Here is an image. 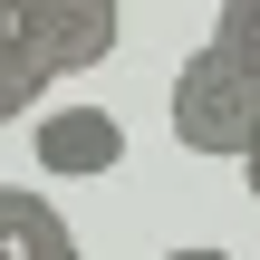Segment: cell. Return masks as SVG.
<instances>
[{"label": "cell", "mask_w": 260, "mask_h": 260, "mask_svg": "<svg viewBox=\"0 0 260 260\" xmlns=\"http://www.w3.org/2000/svg\"><path fill=\"white\" fill-rule=\"evenodd\" d=\"M164 116H174V145H183V154H232V164H241L251 135H260V77L232 68L222 48H193V58L174 68Z\"/></svg>", "instance_id": "6da1fadb"}, {"label": "cell", "mask_w": 260, "mask_h": 260, "mask_svg": "<svg viewBox=\"0 0 260 260\" xmlns=\"http://www.w3.org/2000/svg\"><path fill=\"white\" fill-rule=\"evenodd\" d=\"M116 29H125L116 0H19V39H29V58H39L48 77L96 68V58L116 48Z\"/></svg>", "instance_id": "7a4b0ae2"}, {"label": "cell", "mask_w": 260, "mask_h": 260, "mask_svg": "<svg viewBox=\"0 0 260 260\" xmlns=\"http://www.w3.org/2000/svg\"><path fill=\"white\" fill-rule=\"evenodd\" d=\"M29 154H39V174L87 183V174H116V164H125V125H116L106 106H48V116L29 125Z\"/></svg>", "instance_id": "3957f363"}, {"label": "cell", "mask_w": 260, "mask_h": 260, "mask_svg": "<svg viewBox=\"0 0 260 260\" xmlns=\"http://www.w3.org/2000/svg\"><path fill=\"white\" fill-rule=\"evenodd\" d=\"M0 260H77L68 222L48 212V193H29V183H0Z\"/></svg>", "instance_id": "277c9868"}, {"label": "cell", "mask_w": 260, "mask_h": 260, "mask_svg": "<svg viewBox=\"0 0 260 260\" xmlns=\"http://www.w3.org/2000/svg\"><path fill=\"white\" fill-rule=\"evenodd\" d=\"M39 96H48V68H39L29 39H19V0H0V125L39 116Z\"/></svg>", "instance_id": "5b68a950"}, {"label": "cell", "mask_w": 260, "mask_h": 260, "mask_svg": "<svg viewBox=\"0 0 260 260\" xmlns=\"http://www.w3.org/2000/svg\"><path fill=\"white\" fill-rule=\"evenodd\" d=\"M203 48H222L232 68H251L260 77V0H232V10H212V39Z\"/></svg>", "instance_id": "8992f818"}, {"label": "cell", "mask_w": 260, "mask_h": 260, "mask_svg": "<svg viewBox=\"0 0 260 260\" xmlns=\"http://www.w3.org/2000/svg\"><path fill=\"white\" fill-rule=\"evenodd\" d=\"M164 260H232V251H212V241H183V251H164Z\"/></svg>", "instance_id": "52a82bcc"}, {"label": "cell", "mask_w": 260, "mask_h": 260, "mask_svg": "<svg viewBox=\"0 0 260 260\" xmlns=\"http://www.w3.org/2000/svg\"><path fill=\"white\" fill-rule=\"evenodd\" d=\"M241 183H251V193H260V135H251V154H241Z\"/></svg>", "instance_id": "ba28073f"}]
</instances>
